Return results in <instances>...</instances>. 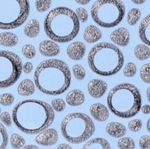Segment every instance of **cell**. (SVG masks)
I'll list each match as a JSON object with an SVG mask.
<instances>
[{
  "instance_id": "obj_6",
  "label": "cell",
  "mask_w": 150,
  "mask_h": 149,
  "mask_svg": "<svg viewBox=\"0 0 150 149\" xmlns=\"http://www.w3.org/2000/svg\"><path fill=\"white\" fill-rule=\"evenodd\" d=\"M95 131V124L90 117L81 112L68 114L61 123L62 134L73 144L85 142L93 135Z\"/></svg>"
},
{
  "instance_id": "obj_31",
  "label": "cell",
  "mask_w": 150,
  "mask_h": 149,
  "mask_svg": "<svg viewBox=\"0 0 150 149\" xmlns=\"http://www.w3.org/2000/svg\"><path fill=\"white\" fill-rule=\"evenodd\" d=\"M22 53L23 56L29 59H32L36 55V49L32 45H25L22 47Z\"/></svg>"
},
{
  "instance_id": "obj_28",
  "label": "cell",
  "mask_w": 150,
  "mask_h": 149,
  "mask_svg": "<svg viewBox=\"0 0 150 149\" xmlns=\"http://www.w3.org/2000/svg\"><path fill=\"white\" fill-rule=\"evenodd\" d=\"M73 73L76 80H82L86 76V70L81 64H76L73 67Z\"/></svg>"
},
{
  "instance_id": "obj_47",
  "label": "cell",
  "mask_w": 150,
  "mask_h": 149,
  "mask_svg": "<svg viewBox=\"0 0 150 149\" xmlns=\"http://www.w3.org/2000/svg\"><path fill=\"white\" fill-rule=\"evenodd\" d=\"M149 121H150V119H149V120H148V122H147V130H148V131H150V129H149Z\"/></svg>"
},
{
  "instance_id": "obj_33",
  "label": "cell",
  "mask_w": 150,
  "mask_h": 149,
  "mask_svg": "<svg viewBox=\"0 0 150 149\" xmlns=\"http://www.w3.org/2000/svg\"><path fill=\"white\" fill-rule=\"evenodd\" d=\"M137 72V67L133 62L127 63L123 69V74L125 76L128 77H132L136 75Z\"/></svg>"
},
{
  "instance_id": "obj_19",
  "label": "cell",
  "mask_w": 150,
  "mask_h": 149,
  "mask_svg": "<svg viewBox=\"0 0 150 149\" xmlns=\"http://www.w3.org/2000/svg\"><path fill=\"white\" fill-rule=\"evenodd\" d=\"M105 130L111 137L115 138H121L126 134L125 127L118 122H111L108 124Z\"/></svg>"
},
{
  "instance_id": "obj_26",
  "label": "cell",
  "mask_w": 150,
  "mask_h": 149,
  "mask_svg": "<svg viewBox=\"0 0 150 149\" xmlns=\"http://www.w3.org/2000/svg\"><path fill=\"white\" fill-rule=\"evenodd\" d=\"M10 143L12 148L14 149H20L23 146H24L26 141H25V139L20 134L14 133L10 137Z\"/></svg>"
},
{
  "instance_id": "obj_20",
  "label": "cell",
  "mask_w": 150,
  "mask_h": 149,
  "mask_svg": "<svg viewBox=\"0 0 150 149\" xmlns=\"http://www.w3.org/2000/svg\"><path fill=\"white\" fill-rule=\"evenodd\" d=\"M18 93L21 96H30L35 92V85L30 79H24L18 86Z\"/></svg>"
},
{
  "instance_id": "obj_25",
  "label": "cell",
  "mask_w": 150,
  "mask_h": 149,
  "mask_svg": "<svg viewBox=\"0 0 150 149\" xmlns=\"http://www.w3.org/2000/svg\"><path fill=\"white\" fill-rule=\"evenodd\" d=\"M142 16V12L138 8L130 9L127 13V20L130 26H135L139 22Z\"/></svg>"
},
{
  "instance_id": "obj_1",
  "label": "cell",
  "mask_w": 150,
  "mask_h": 149,
  "mask_svg": "<svg viewBox=\"0 0 150 149\" xmlns=\"http://www.w3.org/2000/svg\"><path fill=\"white\" fill-rule=\"evenodd\" d=\"M54 111L49 104L38 99H26L16 104L12 120L22 132L36 134L48 129L54 120Z\"/></svg>"
},
{
  "instance_id": "obj_39",
  "label": "cell",
  "mask_w": 150,
  "mask_h": 149,
  "mask_svg": "<svg viewBox=\"0 0 150 149\" xmlns=\"http://www.w3.org/2000/svg\"><path fill=\"white\" fill-rule=\"evenodd\" d=\"M139 146L141 149H150V137L144 135L139 139Z\"/></svg>"
},
{
  "instance_id": "obj_30",
  "label": "cell",
  "mask_w": 150,
  "mask_h": 149,
  "mask_svg": "<svg viewBox=\"0 0 150 149\" xmlns=\"http://www.w3.org/2000/svg\"><path fill=\"white\" fill-rule=\"evenodd\" d=\"M51 0H35V7L39 13H44L51 7Z\"/></svg>"
},
{
  "instance_id": "obj_36",
  "label": "cell",
  "mask_w": 150,
  "mask_h": 149,
  "mask_svg": "<svg viewBox=\"0 0 150 149\" xmlns=\"http://www.w3.org/2000/svg\"><path fill=\"white\" fill-rule=\"evenodd\" d=\"M142 125H143V123H142V120L133 119L129 122L128 128L131 131L137 132V131H139L142 129Z\"/></svg>"
},
{
  "instance_id": "obj_24",
  "label": "cell",
  "mask_w": 150,
  "mask_h": 149,
  "mask_svg": "<svg viewBox=\"0 0 150 149\" xmlns=\"http://www.w3.org/2000/svg\"><path fill=\"white\" fill-rule=\"evenodd\" d=\"M134 53L136 58L140 61H144L149 58L150 49L149 47L144 44L137 45L134 48Z\"/></svg>"
},
{
  "instance_id": "obj_16",
  "label": "cell",
  "mask_w": 150,
  "mask_h": 149,
  "mask_svg": "<svg viewBox=\"0 0 150 149\" xmlns=\"http://www.w3.org/2000/svg\"><path fill=\"white\" fill-rule=\"evenodd\" d=\"M150 15H147L142 20L139 25V34L141 40L146 45H149L150 43Z\"/></svg>"
},
{
  "instance_id": "obj_21",
  "label": "cell",
  "mask_w": 150,
  "mask_h": 149,
  "mask_svg": "<svg viewBox=\"0 0 150 149\" xmlns=\"http://www.w3.org/2000/svg\"><path fill=\"white\" fill-rule=\"evenodd\" d=\"M82 149H111V145L105 139L94 138L86 142Z\"/></svg>"
},
{
  "instance_id": "obj_3",
  "label": "cell",
  "mask_w": 150,
  "mask_h": 149,
  "mask_svg": "<svg viewBox=\"0 0 150 149\" xmlns=\"http://www.w3.org/2000/svg\"><path fill=\"white\" fill-rule=\"evenodd\" d=\"M43 26L45 34L51 40L65 43L77 36L80 29V21L71 9L59 7L46 15Z\"/></svg>"
},
{
  "instance_id": "obj_15",
  "label": "cell",
  "mask_w": 150,
  "mask_h": 149,
  "mask_svg": "<svg viewBox=\"0 0 150 149\" xmlns=\"http://www.w3.org/2000/svg\"><path fill=\"white\" fill-rule=\"evenodd\" d=\"M90 113L96 121L103 122L105 121L109 117L108 109L104 105L100 103H95L90 107Z\"/></svg>"
},
{
  "instance_id": "obj_32",
  "label": "cell",
  "mask_w": 150,
  "mask_h": 149,
  "mask_svg": "<svg viewBox=\"0 0 150 149\" xmlns=\"http://www.w3.org/2000/svg\"><path fill=\"white\" fill-rule=\"evenodd\" d=\"M140 77L145 83H150V64L149 63L142 67L140 70Z\"/></svg>"
},
{
  "instance_id": "obj_23",
  "label": "cell",
  "mask_w": 150,
  "mask_h": 149,
  "mask_svg": "<svg viewBox=\"0 0 150 149\" xmlns=\"http://www.w3.org/2000/svg\"><path fill=\"white\" fill-rule=\"evenodd\" d=\"M18 42V38L12 32L0 33V45L4 47H13Z\"/></svg>"
},
{
  "instance_id": "obj_8",
  "label": "cell",
  "mask_w": 150,
  "mask_h": 149,
  "mask_svg": "<svg viewBox=\"0 0 150 149\" xmlns=\"http://www.w3.org/2000/svg\"><path fill=\"white\" fill-rule=\"evenodd\" d=\"M29 0H0V29L19 27L29 17Z\"/></svg>"
},
{
  "instance_id": "obj_34",
  "label": "cell",
  "mask_w": 150,
  "mask_h": 149,
  "mask_svg": "<svg viewBox=\"0 0 150 149\" xmlns=\"http://www.w3.org/2000/svg\"><path fill=\"white\" fill-rule=\"evenodd\" d=\"M14 102V96L12 93H5L0 95V104L3 106H10Z\"/></svg>"
},
{
  "instance_id": "obj_22",
  "label": "cell",
  "mask_w": 150,
  "mask_h": 149,
  "mask_svg": "<svg viewBox=\"0 0 150 149\" xmlns=\"http://www.w3.org/2000/svg\"><path fill=\"white\" fill-rule=\"evenodd\" d=\"M40 23L37 19H32L29 20L23 29L24 34L28 37L34 38L38 36L40 33Z\"/></svg>"
},
{
  "instance_id": "obj_45",
  "label": "cell",
  "mask_w": 150,
  "mask_h": 149,
  "mask_svg": "<svg viewBox=\"0 0 150 149\" xmlns=\"http://www.w3.org/2000/svg\"><path fill=\"white\" fill-rule=\"evenodd\" d=\"M133 1V3L136 4H142L146 1V0H131Z\"/></svg>"
},
{
  "instance_id": "obj_29",
  "label": "cell",
  "mask_w": 150,
  "mask_h": 149,
  "mask_svg": "<svg viewBox=\"0 0 150 149\" xmlns=\"http://www.w3.org/2000/svg\"><path fill=\"white\" fill-rule=\"evenodd\" d=\"M8 143V134L4 125L0 123V149H5Z\"/></svg>"
},
{
  "instance_id": "obj_38",
  "label": "cell",
  "mask_w": 150,
  "mask_h": 149,
  "mask_svg": "<svg viewBox=\"0 0 150 149\" xmlns=\"http://www.w3.org/2000/svg\"><path fill=\"white\" fill-rule=\"evenodd\" d=\"M0 119L1 121L7 127H11L13 124V120H12L11 115H10L8 112H3L0 113Z\"/></svg>"
},
{
  "instance_id": "obj_35",
  "label": "cell",
  "mask_w": 150,
  "mask_h": 149,
  "mask_svg": "<svg viewBox=\"0 0 150 149\" xmlns=\"http://www.w3.org/2000/svg\"><path fill=\"white\" fill-rule=\"evenodd\" d=\"M51 108L57 112H62L66 108V104L63 99H55L51 102Z\"/></svg>"
},
{
  "instance_id": "obj_2",
  "label": "cell",
  "mask_w": 150,
  "mask_h": 149,
  "mask_svg": "<svg viewBox=\"0 0 150 149\" xmlns=\"http://www.w3.org/2000/svg\"><path fill=\"white\" fill-rule=\"evenodd\" d=\"M35 87L48 95H59L69 89L71 72L68 65L59 59H48L40 63L34 74Z\"/></svg>"
},
{
  "instance_id": "obj_10",
  "label": "cell",
  "mask_w": 150,
  "mask_h": 149,
  "mask_svg": "<svg viewBox=\"0 0 150 149\" xmlns=\"http://www.w3.org/2000/svg\"><path fill=\"white\" fill-rule=\"evenodd\" d=\"M58 133L55 129H46L38 133L35 137V142L43 146H51L58 141Z\"/></svg>"
},
{
  "instance_id": "obj_43",
  "label": "cell",
  "mask_w": 150,
  "mask_h": 149,
  "mask_svg": "<svg viewBox=\"0 0 150 149\" xmlns=\"http://www.w3.org/2000/svg\"><path fill=\"white\" fill-rule=\"evenodd\" d=\"M78 4H81V5H86L90 2L91 0H75Z\"/></svg>"
},
{
  "instance_id": "obj_46",
  "label": "cell",
  "mask_w": 150,
  "mask_h": 149,
  "mask_svg": "<svg viewBox=\"0 0 150 149\" xmlns=\"http://www.w3.org/2000/svg\"><path fill=\"white\" fill-rule=\"evenodd\" d=\"M149 91H150V89L149 88H148L147 91H146V96H147V100L150 102V99H149Z\"/></svg>"
},
{
  "instance_id": "obj_37",
  "label": "cell",
  "mask_w": 150,
  "mask_h": 149,
  "mask_svg": "<svg viewBox=\"0 0 150 149\" xmlns=\"http://www.w3.org/2000/svg\"><path fill=\"white\" fill-rule=\"evenodd\" d=\"M76 13L79 21L82 22V23H85V22L87 21L89 15H88L87 11L84 8H83V7H79V8L76 9V13Z\"/></svg>"
},
{
  "instance_id": "obj_17",
  "label": "cell",
  "mask_w": 150,
  "mask_h": 149,
  "mask_svg": "<svg viewBox=\"0 0 150 149\" xmlns=\"http://www.w3.org/2000/svg\"><path fill=\"white\" fill-rule=\"evenodd\" d=\"M102 37V32L94 25H89L83 32V39L88 43L98 42Z\"/></svg>"
},
{
  "instance_id": "obj_4",
  "label": "cell",
  "mask_w": 150,
  "mask_h": 149,
  "mask_svg": "<svg viewBox=\"0 0 150 149\" xmlns=\"http://www.w3.org/2000/svg\"><path fill=\"white\" fill-rule=\"evenodd\" d=\"M109 110L122 118H130L139 113L142 108V96L134 85L127 83L114 86L107 96Z\"/></svg>"
},
{
  "instance_id": "obj_13",
  "label": "cell",
  "mask_w": 150,
  "mask_h": 149,
  "mask_svg": "<svg viewBox=\"0 0 150 149\" xmlns=\"http://www.w3.org/2000/svg\"><path fill=\"white\" fill-rule=\"evenodd\" d=\"M86 53V46L82 42H74L70 44L67 48V54L68 57L74 61L82 59Z\"/></svg>"
},
{
  "instance_id": "obj_12",
  "label": "cell",
  "mask_w": 150,
  "mask_h": 149,
  "mask_svg": "<svg viewBox=\"0 0 150 149\" xmlns=\"http://www.w3.org/2000/svg\"><path fill=\"white\" fill-rule=\"evenodd\" d=\"M110 38L116 45L121 47H125L130 42V32L126 28H118L111 32Z\"/></svg>"
},
{
  "instance_id": "obj_41",
  "label": "cell",
  "mask_w": 150,
  "mask_h": 149,
  "mask_svg": "<svg viewBox=\"0 0 150 149\" xmlns=\"http://www.w3.org/2000/svg\"><path fill=\"white\" fill-rule=\"evenodd\" d=\"M142 112L144 114H149L150 112V106L149 105H144L142 108H141Z\"/></svg>"
},
{
  "instance_id": "obj_9",
  "label": "cell",
  "mask_w": 150,
  "mask_h": 149,
  "mask_svg": "<svg viewBox=\"0 0 150 149\" xmlns=\"http://www.w3.org/2000/svg\"><path fill=\"white\" fill-rule=\"evenodd\" d=\"M22 61L15 53L0 51V89L10 87L22 73Z\"/></svg>"
},
{
  "instance_id": "obj_40",
  "label": "cell",
  "mask_w": 150,
  "mask_h": 149,
  "mask_svg": "<svg viewBox=\"0 0 150 149\" xmlns=\"http://www.w3.org/2000/svg\"><path fill=\"white\" fill-rule=\"evenodd\" d=\"M33 70V64L31 62H26L22 65V72L26 74H29Z\"/></svg>"
},
{
  "instance_id": "obj_5",
  "label": "cell",
  "mask_w": 150,
  "mask_h": 149,
  "mask_svg": "<svg viewBox=\"0 0 150 149\" xmlns=\"http://www.w3.org/2000/svg\"><path fill=\"white\" fill-rule=\"evenodd\" d=\"M88 64L92 71L101 76H111L120 71L124 64V56L120 48L109 42H100L88 54Z\"/></svg>"
},
{
  "instance_id": "obj_7",
  "label": "cell",
  "mask_w": 150,
  "mask_h": 149,
  "mask_svg": "<svg viewBox=\"0 0 150 149\" xmlns=\"http://www.w3.org/2000/svg\"><path fill=\"white\" fill-rule=\"evenodd\" d=\"M125 7L121 0H97L92 6L94 21L103 28H113L124 18Z\"/></svg>"
},
{
  "instance_id": "obj_48",
  "label": "cell",
  "mask_w": 150,
  "mask_h": 149,
  "mask_svg": "<svg viewBox=\"0 0 150 149\" xmlns=\"http://www.w3.org/2000/svg\"><path fill=\"white\" fill-rule=\"evenodd\" d=\"M0 113H1V108H0Z\"/></svg>"
},
{
  "instance_id": "obj_11",
  "label": "cell",
  "mask_w": 150,
  "mask_h": 149,
  "mask_svg": "<svg viewBox=\"0 0 150 149\" xmlns=\"http://www.w3.org/2000/svg\"><path fill=\"white\" fill-rule=\"evenodd\" d=\"M108 89V85L104 80L93 79L88 83L87 90L89 95L93 98L98 99L103 96Z\"/></svg>"
},
{
  "instance_id": "obj_27",
  "label": "cell",
  "mask_w": 150,
  "mask_h": 149,
  "mask_svg": "<svg viewBox=\"0 0 150 149\" xmlns=\"http://www.w3.org/2000/svg\"><path fill=\"white\" fill-rule=\"evenodd\" d=\"M117 145L120 149H135L136 144L134 140L130 137H121L117 143Z\"/></svg>"
},
{
  "instance_id": "obj_14",
  "label": "cell",
  "mask_w": 150,
  "mask_h": 149,
  "mask_svg": "<svg viewBox=\"0 0 150 149\" xmlns=\"http://www.w3.org/2000/svg\"><path fill=\"white\" fill-rule=\"evenodd\" d=\"M40 53L44 56L53 57L58 55L60 48L56 42L53 40H43L38 46Z\"/></svg>"
},
{
  "instance_id": "obj_42",
  "label": "cell",
  "mask_w": 150,
  "mask_h": 149,
  "mask_svg": "<svg viewBox=\"0 0 150 149\" xmlns=\"http://www.w3.org/2000/svg\"><path fill=\"white\" fill-rule=\"evenodd\" d=\"M57 149H73V148L70 145H69L68 144L62 143V144H60L57 147Z\"/></svg>"
},
{
  "instance_id": "obj_44",
  "label": "cell",
  "mask_w": 150,
  "mask_h": 149,
  "mask_svg": "<svg viewBox=\"0 0 150 149\" xmlns=\"http://www.w3.org/2000/svg\"><path fill=\"white\" fill-rule=\"evenodd\" d=\"M21 149H39V148L34 145H27L23 146Z\"/></svg>"
},
{
  "instance_id": "obj_18",
  "label": "cell",
  "mask_w": 150,
  "mask_h": 149,
  "mask_svg": "<svg viewBox=\"0 0 150 149\" xmlns=\"http://www.w3.org/2000/svg\"><path fill=\"white\" fill-rule=\"evenodd\" d=\"M84 99V93L79 89L70 91L66 96V102L70 106H79L83 103Z\"/></svg>"
}]
</instances>
